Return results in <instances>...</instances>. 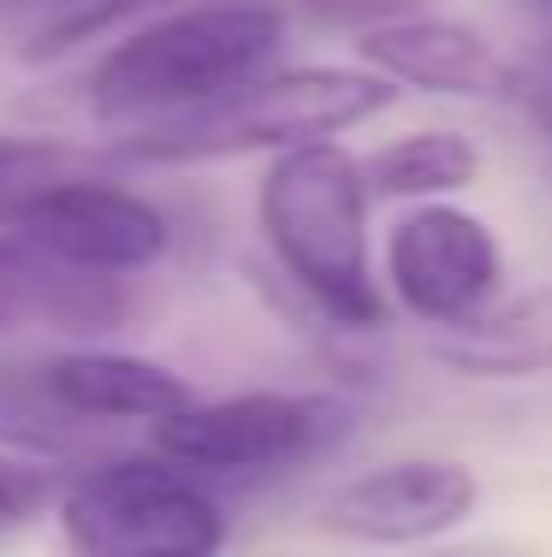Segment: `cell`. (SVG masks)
<instances>
[{
    "label": "cell",
    "mask_w": 552,
    "mask_h": 557,
    "mask_svg": "<svg viewBox=\"0 0 552 557\" xmlns=\"http://www.w3.org/2000/svg\"><path fill=\"white\" fill-rule=\"evenodd\" d=\"M256 237L273 285L321 333L368 338L392 326L375 268V190L345 137L268 154L256 178Z\"/></svg>",
    "instance_id": "1"
},
{
    "label": "cell",
    "mask_w": 552,
    "mask_h": 557,
    "mask_svg": "<svg viewBox=\"0 0 552 557\" xmlns=\"http://www.w3.org/2000/svg\"><path fill=\"white\" fill-rule=\"evenodd\" d=\"M285 0H179L131 24L77 72V108L108 131L196 113L285 60Z\"/></svg>",
    "instance_id": "2"
},
{
    "label": "cell",
    "mask_w": 552,
    "mask_h": 557,
    "mask_svg": "<svg viewBox=\"0 0 552 557\" xmlns=\"http://www.w3.org/2000/svg\"><path fill=\"white\" fill-rule=\"evenodd\" d=\"M398 101L387 77H375L357 60H280L256 84L208 101L196 113L161 119V125L120 131L101 161L108 166H208L244 161V154H280L297 143L351 137L368 119H380Z\"/></svg>",
    "instance_id": "3"
},
{
    "label": "cell",
    "mask_w": 552,
    "mask_h": 557,
    "mask_svg": "<svg viewBox=\"0 0 552 557\" xmlns=\"http://www.w3.org/2000/svg\"><path fill=\"white\" fill-rule=\"evenodd\" d=\"M48 522L65 557H220L232 546L226 493L155 445L72 462Z\"/></svg>",
    "instance_id": "4"
},
{
    "label": "cell",
    "mask_w": 552,
    "mask_h": 557,
    "mask_svg": "<svg viewBox=\"0 0 552 557\" xmlns=\"http://www.w3.org/2000/svg\"><path fill=\"white\" fill-rule=\"evenodd\" d=\"M357 433V404L333 386H249L196 397L173 421L149 428L167 462L208 486H273L327 462Z\"/></svg>",
    "instance_id": "5"
},
{
    "label": "cell",
    "mask_w": 552,
    "mask_h": 557,
    "mask_svg": "<svg viewBox=\"0 0 552 557\" xmlns=\"http://www.w3.org/2000/svg\"><path fill=\"white\" fill-rule=\"evenodd\" d=\"M0 232L30 244L42 261L84 278H125L137 285L143 273L167 268L179 249V220L155 190L137 178L89 172L84 161L30 184L7 208Z\"/></svg>",
    "instance_id": "6"
},
{
    "label": "cell",
    "mask_w": 552,
    "mask_h": 557,
    "mask_svg": "<svg viewBox=\"0 0 552 557\" xmlns=\"http://www.w3.org/2000/svg\"><path fill=\"white\" fill-rule=\"evenodd\" d=\"M375 268L392 321H410L433 338L488 314L511 285L499 225L464 202L398 208L375 244Z\"/></svg>",
    "instance_id": "7"
},
{
    "label": "cell",
    "mask_w": 552,
    "mask_h": 557,
    "mask_svg": "<svg viewBox=\"0 0 552 557\" xmlns=\"http://www.w3.org/2000/svg\"><path fill=\"white\" fill-rule=\"evenodd\" d=\"M481 510V474L464 457H387L321 498V534L363 552H416L457 534Z\"/></svg>",
    "instance_id": "8"
},
{
    "label": "cell",
    "mask_w": 552,
    "mask_h": 557,
    "mask_svg": "<svg viewBox=\"0 0 552 557\" xmlns=\"http://www.w3.org/2000/svg\"><path fill=\"white\" fill-rule=\"evenodd\" d=\"M351 54L392 89L433 101H517L523 60H511L488 30L433 7H404L351 30Z\"/></svg>",
    "instance_id": "9"
},
{
    "label": "cell",
    "mask_w": 552,
    "mask_h": 557,
    "mask_svg": "<svg viewBox=\"0 0 552 557\" xmlns=\"http://www.w3.org/2000/svg\"><path fill=\"white\" fill-rule=\"evenodd\" d=\"M30 374L42 397L60 409L72 428L96 433H149L161 421H173L184 404H196L191 374H179L173 362L143 350H120V344H96V338H72L60 350L30 356Z\"/></svg>",
    "instance_id": "10"
},
{
    "label": "cell",
    "mask_w": 552,
    "mask_h": 557,
    "mask_svg": "<svg viewBox=\"0 0 552 557\" xmlns=\"http://www.w3.org/2000/svg\"><path fill=\"white\" fill-rule=\"evenodd\" d=\"M131 321L125 278H84L42 261L30 244L0 232V344L19 333H65L101 338Z\"/></svg>",
    "instance_id": "11"
},
{
    "label": "cell",
    "mask_w": 552,
    "mask_h": 557,
    "mask_svg": "<svg viewBox=\"0 0 552 557\" xmlns=\"http://www.w3.org/2000/svg\"><path fill=\"white\" fill-rule=\"evenodd\" d=\"M452 374L488 380V386H517V380H547L552 374V285L499 297L488 314H476L469 326L433 338Z\"/></svg>",
    "instance_id": "12"
},
{
    "label": "cell",
    "mask_w": 552,
    "mask_h": 557,
    "mask_svg": "<svg viewBox=\"0 0 552 557\" xmlns=\"http://www.w3.org/2000/svg\"><path fill=\"white\" fill-rule=\"evenodd\" d=\"M363 154V178L375 190V202H464V190H476L481 166V143L457 125H410V131H392L387 143Z\"/></svg>",
    "instance_id": "13"
},
{
    "label": "cell",
    "mask_w": 552,
    "mask_h": 557,
    "mask_svg": "<svg viewBox=\"0 0 552 557\" xmlns=\"http://www.w3.org/2000/svg\"><path fill=\"white\" fill-rule=\"evenodd\" d=\"M0 450L72 469V462L101 457L108 440L72 428V421L42 397V386H36V374H30V356H24V362H0Z\"/></svg>",
    "instance_id": "14"
},
{
    "label": "cell",
    "mask_w": 552,
    "mask_h": 557,
    "mask_svg": "<svg viewBox=\"0 0 552 557\" xmlns=\"http://www.w3.org/2000/svg\"><path fill=\"white\" fill-rule=\"evenodd\" d=\"M167 7H179V0H72L65 12H54V18L30 24V36H24L19 54L30 65H60L72 54H89L96 42H113L120 30L155 18V12H167Z\"/></svg>",
    "instance_id": "15"
},
{
    "label": "cell",
    "mask_w": 552,
    "mask_h": 557,
    "mask_svg": "<svg viewBox=\"0 0 552 557\" xmlns=\"http://www.w3.org/2000/svg\"><path fill=\"white\" fill-rule=\"evenodd\" d=\"M60 474L65 469H54V462H30V457L0 450V540L48 522L54 493H60Z\"/></svg>",
    "instance_id": "16"
},
{
    "label": "cell",
    "mask_w": 552,
    "mask_h": 557,
    "mask_svg": "<svg viewBox=\"0 0 552 557\" xmlns=\"http://www.w3.org/2000/svg\"><path fill=\"white\" fill-rule=\"evenodd\" d=\"M77 166V149H65L54 137H19V131H0V220L19 202L30 184L54 178V172Z\"/></svg>",
    "instance_id": "17"
},
{
    "label": "cell",
    "mask_w": 552,
    "mask_h": 557,
    "mask_svg": "<svg viewBox=\"0 0 552 557\" xmlns=\"http://www.w3.org/2000/svg\"><path fill=\"white\" fill-rule=\"evenodd\" d=\"M517 108L535 119V131L547 137V149H552V65H523V84H517Z\"/></svg>",
    "instance_id": "18"
},
{
    "label": "cell",
    "mask_w": 552,
    "mask_h": 557,
    "mask_svg": "<svg viewBox=\"0 0 552 557\" xmlns=\"http://www.w3.org/2000/svg\"><path fill=\"white\" fill-rule=\"evenodd\" d=\"M7 12H24L30 24H42V18H54V12H65L72 0H0Z\"/></svg>",
    "instance_id": "19"
},
{
    "label": "cell",
    "mask_w": 552,
    "mask_h": 557,
    "mask_svg": "<svg viewBox=\"0 0 552 557\" xmlns=\"http://www.w3.org/2000/svg\"><path fill=\"white\" fill-rule=\"evenodd\" d=\"M535 7H541V12H547V18H552V0H535Z\"/></svg>",
    "instance_id": "20"
}]
</instances>
